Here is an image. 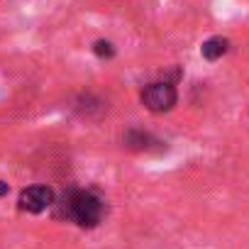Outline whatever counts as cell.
Returning <instances> with one entry per match:
<instances>
[{
  "label": "cell",
  "instance_id": "cell-1",
  "mask_svg": "<svg viewBox=\"0 0 249 249\" xmlns=\"http://www.w3.org/2000/svg\"><path fill=\"white\" fill-rule=\"evenodd\" d=\"M61 215L76 222L78 227H95L105 215V203L93 191L71 188L61 198Z\"/></svg>",
  "mask_w": 249,
  "mask_h": 249
},
{
  "label": "cell",
  "instance_id": "cell-2",
  "mask_svg": "<svg viewBox=\"0 0 249 249\" xmlns=\"http://www.w3.org/2000/svg\"><path fill=\"white\" fill-rule=\"evenodd\" d=\"M142 103H144V107L152 110V112H169V110L178 103L176 86H174L171 81L149 83V86H144V90H142Z\"/></svg>",
  "mask_w": 249,
  "mask_h": 249
},
{
  "label": "cell",
  "instance_id": "cell-3",
  "mask_svg": "<svg viewBox=\"0 0 249 249\" xmlns=\"http://www.w3.org/2000/svg\"><path fill=\"white\" fill-rule=\"evenodd\" d=\"M54 203V191L49 186H30L20 193V210L25 213H42Z\"/></svg>",
  "mask_w": 249,
  "mask_h": 249
},
{
  "label": "cell",
  "instance_id": "cell-4",
  "mask_svg": "<svg viewBox=\"0 0 249 249\" xmlns=\"http://www.w3.org/2000/svg\"><path fill=\"white\" fill-rule=\"evenodd\" d=\"M227 49H230V42H227L225 37H210V39L203 42L200 54H203V59H208V61H217V59H222V56L227 54Z\"/></svg>",
  "mask_w": 249,
  "mask_h": 249
},
{
  "label": "cell",
  "instance_id": "cell-5",
  "mask_svg": "<svg viewBox=\"0 0 249 249\" xmlns=\"http://www.w3.org/2000/svg\"><path fill=\"white\" fill-rule=\"evenodd\" d=\"M124 142H127V147H132V149H152V144H161L159 140H154L152 135L140 132V130H130L127 135H124Z\"/></svg>",
  "mask_w": 249,
  "mask_h": 249
},
{
  "label": "cell",
  "instance_id": "cell-6",
  "mask_svg": "<svg viewBox=\"0 0 249 249\" xmlns=\"http://www.w3.org/2000/svg\"><path fill=\"white\" fill-rule=\"evenodd\" d=\"M93 52H95L100 59H112V56H115V49H112V44H110V42H105V39L95 42V44H93Z\"/></svg>",
  "mask_w": 249,
  "mask_h": 249
},
{
  "label": "cell",
  "instance_id": "cell-7",
  "mask_svg": "<svg viewBox=\"0 0 249 249\" xmlns=\"http://www.w3.org/2000/svg\"><path fill=\"white\" fill-rule=\"evenodd\" d=\"M5 193H8V183L0 181V196H5Z\"/></svg>",
  "mask_w": 249,
  "mask_h": 249
}]
</instances>
